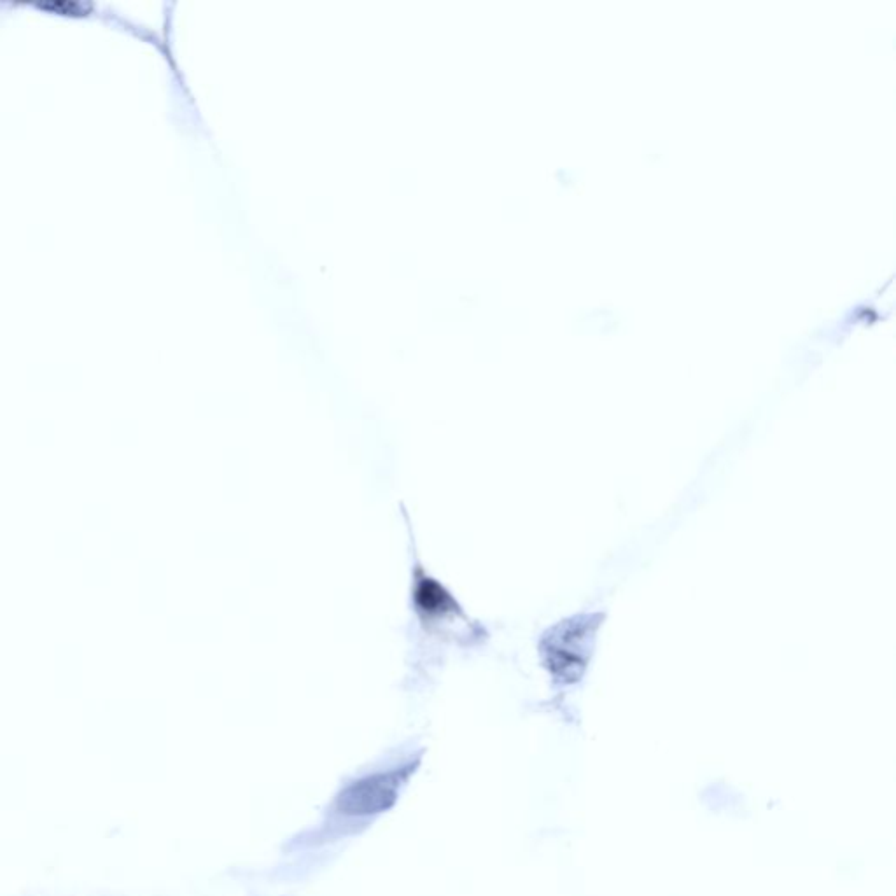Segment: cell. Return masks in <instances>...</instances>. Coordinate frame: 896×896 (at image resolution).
<instances>
[{
    "label": "cell",
    "instance_id": "6da1fadb",
    "mask_svg": "<svg viewBox=\"0 0 896 896\" xmlns=\"http://www.w3.org/2000/svg\"><path fill=\"white\" fill-rule=\"evenodd\" d=\"M396 776H373L352 784L340 798L343 814H373L391 804L396 797Z\"/></svg>",
    "mask_w": 896,
    "mask_h": 896
}]
</instances>
